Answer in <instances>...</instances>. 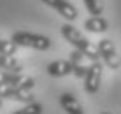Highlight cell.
I'll list each match as a JSON object with an SVG mask.
<instances>
[{
    "label": "cell",
    "instance_id": "cell-16",
    "mask_svg": "<svg viewBox=\"0 0 121 114\" xmlns=\"http://www.w3.org/2000/svg\"><path fill=\"white\" fill-rule=\"evenodd\" d=\"M102 114H112V112H107V111H105V112H102Z\"/></svg>",
    "mask_w": 121,
    "mask_h": 114
},
{
    "label": "cell",
    "instance_id": "cell-4",
    "mask_svg": "<svg viewBox=\"0 0 121 114\" xmlns=\"http://www.w3.org/2000/svg\"><path fill=\"white\" fill-rule=\"evenodd\" d=\"M97 53H98L100 61H102L107 69L118 70L119 67H121V58H119V54H118V51H116V48H114V42H112L111 39L98 40Z\"/></svg>",
    "mask_w": 121,
    "mask_h": 114
},
{
    "label": "cell",
    "instance_id": "cell-11",
    "mask_svg": "<svg viewBox=\"0 0 121 114\" xmlns=\"http://www.w3.org/2000/svg\"><path fill=\"white\" fill-rule=\"evenodd\" d=\"M0 69H2V70H9V72H21L23 67H21V63L16 60L14 56L0 54Z\"/></svg>",
    "mask_w": 121,
    "mask_h": 114
},
{
    "label": "cell",
    "instance_id": "cell-17",
    "mask_svg": "<svg viewBox=\"0 0 121 114\" xmlns=\"http://www.w3.org/2000/svg\"><path fill=\"white\" fill-rule=\"evenodd\" d=\"M0 107H2V98H0Z\"/></svg>",
    "mask_w": 121,
    "mask_h": 114
},
{
    "label": "cell",
    "instance_id": "cell-8",
    "mask_svg": "<svg viewBox=\"0 0 121 114\" xmlns=\"http://www.w3.org/2000/svg\"><path fill=\"white\" fill-rule=\"evenodd\" d=\"M60 105L67 114H84L82 105L72 93H61L60 95Z\"/></svg>",
    "mask_w": 121,
    "mask_h": 114
},
{
    "label": "cell",
    "instance_id": "cell-7",
    "mask_svg": "<svg viewBox=\"0 0 121 114\" xmlns=\"http://www.w3.org/2000/svg\"><path fill=\"white\" fill-rule=\"evenodd\" d=\"M46 72H48V75H51V77H65V75L72 74V63H70V60L51 61L46 67Z\"/></svg>",
    "mask_w": 121,
    "mask_h": 114
},
{
    "label": "cell",
    "instance_id": "cell-6",
    "mask_svg": "<svg viewBox=\"0 0 121 114\" xmlns=\"http://www.w3.org/2000/svg\"><path fill=\"white\" fill-rule=\"evenodd\" d=\"M42 4L49 5L51 9H55L61 18H65L67 21H74L77 19V9L69 2V0H40Z\"/></svg>",
    "mask_w": 121,
    "mask_h": 114
},
{
    "label": "cell",
    "instance_id": "cell-13",
    "mask_svg": "<svg viewBox=\"0 0 121 114\" xmlns=\"http://www.w3.org/2000/svg\"><path fill=\"white\" fill-rule=\"evenodd\" d=\"M42 111H44L42 104H39V102H28L26 105H23L21 109L14 111L12 114H42Z\"/></svg>",
    "mask_w": 121,
    "mask_h": 114
},
{
    "label": "cell",
    "instance_id": "cell-15",
    "mask_svg": "<svg viewBox=\"0 0 121 114\" xmlns=\"http://www.w3.org/2000/svg\"><path fill=\"white\" fill-rule=\"evenodd\" d=\"M18 53V46L12 40H4L0 39V54H7V56H14Z\"/></svg>",
    "mask_w": 121,
    "mask_h": 114
},
{
    "label": "cell",
    "instance_id": "cell-10",
    "mask_svg": "<svg viewBox=\"0 0 121 114\" xmlns=\"http://www.w3.org/2000/svg\"><path fill=\"white\" fill-rule=\"evenodd\" d=\"M107 28H109V23L102 16H90L84 21V30L91 32V33H104V32H107Z\"/></svg>",
    "mask_w": 121,
    "mask_h": 114
},
{
    "label": "cell",
    "instance_id": "cell-9",
    "mask_svg": "<svg viewBox=\"0 0 121 114\" xmlns=\"http://www.w3.org/2000/svg\"><path fill=\"white\" fill-rule=\"evenodd\" d=\"M82 58H86V56L81 51H77V49H74V51L70 53V58H69L70 63H72V74L76 75L77 79H84L86 70H88V65L82 63Z\"/></svg>",
    "mask_w": 121,
    "mask_h": 114
},
{
    "label": "cell",
    "instance_id": "cell-5",
    "mask_svg": "<svg viewBox=\"0 0 121 114\" xmlns=\"http://www.w3.org/2000/svg\"><path fill=\"white\" fill-rule=\"evenodd\" d=\"M102 72H104V63L100 60L90 61L86 75H84V91L88 95H95L98 91L100 83H102Z\"/></svg>",
    "mask_w": 121,
    "mask_h": 114
},
{
    "label": "cell",
    "instance_id": "cell-1",
    "mask_svg": "<svg viewBox=\"0 0 121 114\" xmlns=\"http://www.w3.org/2000/svg\"><path fill=\"white\" fill-rule=\"evenodd\" d=\"M60 33H61V37H63V39L69 42L74 49L81 51L90 61L100 60V58H98V53H97V48H93V44H91V42L86 39V37L82 35V33L79 32L74 25L63 23V25H61V28H60Z\"/></svg>",
    "mask_w": 121,
    "mask_h": 114
},
{
    "label": "cell",
    "instance_id": "cell-3",
    "mask_svg": "<svg viewBox=\"0 0 121 114\" xmlns=\"http://www.w3.org/2000/svg\"><path fill=\"white\" fill-rule=\"evenodd\" d=\"M11 40L14 42L18 48H32L37 51H48L51 48V39L40 33H32V32H23L18 30L12 33Z\"/></svg>",
    "mask_w": 121,
    "mask_h": 114
},
{
    "label": "cell",
    "instance_id": "cell-12",
    "mask_svg": "<svg viewBox=\"0 0 121 114\" xmlns=\"http://www.w3.org/2000/svg\"><path fill=\"white\" fill-rule=\"evenodd\" d=\"M25 75L21 72H9V70H2L0 69V84H11V86H16V84L23 83Z\"/></svg>",
    "mask_w": 121,
    "mask_h": 114
},
{
    "label": "cell",
    "instance_id": "cell-2",
    "mask_svg": "<svg viewBox=\"0 0 121 114\" xmlns=\"http://www.w3.org/2000/svg\"><path fill=\"white\" fill-rule=\"evenodd\" d=\"M35 86L33 77H25L23 83L11 86V84H0V98H7V100H16V102H33V95L32 90Z\"/></svg>",
    "mask_w": 121,
    "mask_h": 114
},
{
    "label": "cell",
    "instance_id": "cell-14",
    "mask_svg": "<svg viewBox=\"0 0 121 114\" xmlns=\"http://www.w3.org/2000/svg\"><path fill=\"white\" fill-rule=\"evenodd\" d=\"M86 5V9H88V12L91 16H102L104 12V5L100 0H82Z\"/></svg>",
    "mask_w": 121,
    "mask_h": 114
}]
</instances>
